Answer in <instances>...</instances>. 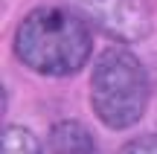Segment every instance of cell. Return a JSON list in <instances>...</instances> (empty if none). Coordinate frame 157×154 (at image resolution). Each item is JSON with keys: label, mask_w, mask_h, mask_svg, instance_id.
I'll return each instance as SVG.
<instances>
[{"label": "cell", "mask_w": 157, "mask_h": 154, "mask_svg": "<svg viewBox=\"0 0 157 154\" xmlns=\"http://www.w3.org/2000/svg\"><path fill=\"white\" fill-rule=\"evenodd\" d=\"M93 52L87 23L61 6L32 9L15 32V55L41 76H73Z\"/></svg>", "instance_id": "obj_1"}, {"label": "cell", "mask_w": 157, "mask_h": 154, "mask_svg": "<svg viewBox=\"0 0 157 154\" xmlns=\"http://www.w3.org/2000/svg\"><path fill=\"white\" fill-rule=\"evenodd\" d=\"M151 96L148 73L128 50H102L90 73V108L105 128L122 131L143 119Z\"/></svg>", "instance_id": "obj_2"}, {"label": "cell", "mask_w": 157, "mask_h": 154, "mask_svg": "<svg viewBox=\"0 0 157 154\" xmlns=\"http://www.w3.org/2000/svg\"><path fill=\"white\" fill-rule=\"evenodd\" d=\"M76 3L102 32L117 41H143L151 32V9L146 0H76Z\"/></svg>", "instance_id": "obj_3"}, {"label": "cell", "mask_w": 157, "mask_h": 154, "mask_svg": "<svg viewBox=\"0 0 157 154\" xmlns=\"http://www.w3.org/2000/svg\"><path fill=\"white\" fill-rule=\"evenodd\" d=\"M50 151L52 154H96V140L78 119H58L50 128Z\"/></svg>", "instance_id": "obj_4"}, {"label": "cell", "mask_w": 157, "mask_h": 154, "mask_svg": "<svg viewBox=\"0 0 157 154\" xmlns=\"http://www.w3.org/2000/svg\"><path fill=\"white\" fill-rule=\"evenodd\" d=\"M3 154H41V143L29 128L9 125L3 131Z\"/></svg>", "instance_id": "obj_5"}, {"label": "cell", "mask_w": 157, "mask_h": 154, "mask_svg": "<svg viewBox=\"0 0 157 154\" xmlns=\"http://www.w3.org/2000/svg\"><path fill=\"white\" fill-rule=\"evenodd\" d=\"M122 154H157V134H146V137L131 140L122 148Z\"/></svg>", "instance_id": "obj_6"}]
</instances>
